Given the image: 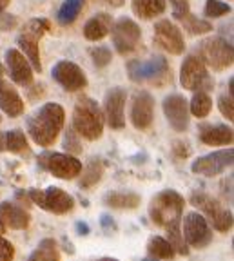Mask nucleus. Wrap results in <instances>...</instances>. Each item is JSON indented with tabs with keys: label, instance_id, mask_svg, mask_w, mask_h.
Here are the masks:
<instances>
[{
	"label": "nucleus",
	"instance_id": "9d476101",
	"mask_svg": "<svg viewBox=\"0 0 234 261\" xmlns=\"http://www.w3.org/2000/svg\"><path fill=\"white\" fill-rule=\"evenodd\" d=\"M29 201L38 205L40 208L53 214H66L74 207V200L69 192L62 191L58 187H47V189H31L28 191Z\"/></svg>",
	"mask_w": 234,
	"mask_h": 261
},
{
	"label": "nucleus",
	"instance_id": "49530a36",
	"mask_svg": "<svg viewBox=\"0 0 234 261\" xmlns=\"http://www.w3.org/2000/svg\"><path fill=\"white\" fill-rule=\"evenodd\" d=\"M62 243H64V250H66V252H69V254L74 252L73 245H71V241L67 240V238H64V240H62Z\"/></svg>",
	"mask_w": 234,
	"mask_h": 261
},
{
	"label": "nucleus",
	"instance_id": "c03bdc74",
	"mask_svg": "<svg viewBox=\"0 0 234 261\" xmlns=\"http://www.w3.org/2000/svg\"><path fill=\"white\" fill-rule=\"evenodd\" d=\"M76 234L78 236H87L89 234V225L86 223V221H76Z\"/></svg>",
	"mask_w": 234,
	"mask_h": 261
},
{
	"label": "nucleus",
	"instance_id": "393cba45",
	"mask_svg": "<svg viewBox=\"0 0 234 261\" xmlns=\"http://www.w3.org/2000/svg\"><path fill=\"white\" fill-rule=\"evenodd\" d=\"M140 194L136 192H122V191H113L107 192L106 198H103V203L111 208H120V211H131V208L140 207Z\"/></svg>",
	"mask_w": 234,
	"mask_h": 261
},
{
	"label": "nucleus",
	"instance_id": "f704fd0d",
	"mask_svg": "<svg viewBox=\"0 0 234 261\" xmlns=\"http://www.w3.org/2000/svg\"><path fill=\"white\" fill-rule=\"evenodd\" d=\"M203 13H205V16H209V18H220V16H223V15H229L230 6L227 4V2H222V0H207Z\"/></svg>",
	"mask_w": 234,
	"mask_h": 261
},
{
	"label": "nucleus",
	"instance_id": "4be33fe9",
	"mask_svg": "<svg viewBox=\"0 0 234 261\" xmlns=\"http://www.w3.org/2000/svg\"><path fill=\"white\" fill-rule=\"evenodd\" d=\"M24 100L17 93V89L2 78L0 80V109L4 111L9 118H17L24 113Z\"/></svg>",
	"mask_w": 234,
	"mask_h": 261
},
{
	"label": "nucleus",
	"instance_id": "4468645a",
	"mask_svg": "<svg viewBox=\"0 0 234 261\" xmlns=\"http://www.w3.org/2000/svg\"><path fill=\"white\" fill-rule=\"evenodd\" d=\"M51 76L62 89L69 91V93L80 91L87 86V76L82 71V67L69 60L57 62L53 65V69H51Z\"/></svg>",
	"mask_w": 234,
	"mask_h": 261
},
{
	"label": "nucleus",
	"instance_id": "a211bd4d",
	"mask_svg": "<svg viewBox=\"0 0 234 261\" xmlns=\"http://www.w3.org/2000/svg\"><path fill=\"white\" fill-rule=\"evenodd\" d=\"M154 118V98L147 91H140L133 98L131 106V122L136 129L145 130L151 127Z\"/></svg>",
	"mask_w": 234,
	"mask_h": 261
},
{
	"label": "nucleus",
	"instance_id": "7ed1b4c3",
	"mask_svg": "<svg viewBox=\"0 0 234 261\" xmlns=\"http://www.w3.org/2000/svg\"><path fill=\"white\" fill-rule=\"evenodd\" d=\"M184 207V196L180 192L173 191V189H165V191H160L151 200V203H149V216H151L152 223L165 228L171 223H174V221H181Z\"/></svg>",
	"mask_w": 234,
	"mask_h": 261
},
{
	"label": "nucleus",
	"instance_id": "6ab92c4d",
	"mask_svg": "<svg viewBox=\"0 0 234 261\" xmlns=\"http://www.w3.org/2000/svg\"><path fill=\"white\" fill-rule=\"evenodd\" d=\"M6 65H8L9 76L15 84H18V86H31L33 84V67L18 49L6 51Z\"/></svg>",
	"mask_w": 234,
	"mask_h": 261
},
{
	"label": "nucleus",
	"instance_id": "5701e85b",
	"mask_svg": "<svg viewBox=\"0 0 234 261\" xmlns=\"http://www.w3.org/2000/svg\"><path fill=\"white\" fill-rule=\"evenodd\" d=\"M111 28H113L111 15L109 13H96L84 25V37L89 42L102 40V38H106L111 33Z\"/></svg>",
	"mask_w": 234,
	"mask_h": 261
},
{
	"label": "nucleus",
	"instance_id": "c85d7f7f",
	"mask_svg": "<svg viewBox=\"0 0 234 261\" xmlns=\"http://www.w3.org/2000/svg\"><path fill=\"white\" fill-rule=\"evenodd\" d=\"M147 254L151 256V259L158 261V259H173L176 252H174L171 243L164 236H152L147 245Z\"/></svg>",
	"mask_w": 234,
	"mask_h": 261
},
{
	"label": "nucleus",
	"instance_id": "9b49d317",
	"mask_svg": "<svg viewBox=\"0 0 234 261\" xmlns=\"http://www.w3.org/2000/svg\"><path fill=\"white\" fill-rule=\"evenodd\" d=\"M181 232H184L181 236L185 238V245L193 249H205L213 241V228L200 212L185 214Z\"/></svg>",
	"mask_w": 234,
	"mask_h": 261
},
{
	"label": "nucleus",
	"instance_id": "aec40b11",
	"mask_svg": "<svg viewBox=\"0 0 234 261\" xmlns=\"http://www.w3.org/2000/svg\"><path fill=\"white\" fill-rule=\"evenodd\" d=\"M31 223V216L24 207L11 201H2L0 203V225L6 230H24Z\"/></svg>",
	"mask_w": 234,
	"mask_h": 261
},
{
	"label": "nucleus",
	"instance_id": "5fc2aeb1",
	"mask_svg": "<svg viewBox=\"0 0 234 261\" xmlns=\"http://www.w3.org/2000/svg\"><path fill=\"white\" fill-rule=\"evenodd\" d=\"M0 122H2V116H0Z\"/></svg>",
	"mask_w": 234,
	"mask_h": 261
},
{
	"label": "nucleus",
	"instance_id": "603ef678",
	"mask_svg": "<svg viewBox=\"0 0 234 261\" xmlns=\"http://www.w3.org/2000/svg\"><path fill=\"white\" fill-rule=\"evenodd\" d=\"M4 230H6V228L2 227V225H0V236H2V234H4Z\"/></svg>",
	"mask_w": 234,
	"mask_h": 261
},
{
	"label": "nucleus",
	"instance_id": "a18cd8bd",
	"mask_svg": "<svg viewBox=\"0 0 234 261\" xmlns=\"http://www.w3.org/2000/svg\"><path fill=\"white\" fill-rule=\"evenodd\" d=\"M102 2L113 6V8H122V6L125 4V0H102Z\"/></svg>",
	"mask_w": 234,
	"mask_h": 261
},
{
	"label": "nucleus",
	"instance_id": "412c9836",
	"mask_svg": "<svg viewBox=\"0 0 234 261\" xmlns=\"http://www.w3.org/2000/svg\"><path fill=\"white\" fill-rule=\"evenodd\" d=\"M198 136L200 142L211 147H222L230 145L234 140V133L230 127L223 125V123H201L198 127Z\"/></svg>",
	"mask_w": 234,
	"mask_h": 261
},
{
	"label": "nucleus",
	"instance_id": "f8f14e48",
	"mask_svg": "<svg viewBox=\"0 0 234 261\" xmlns=\"http://www.w3.org/2000/svg\"><path fill=\"white\" fill-rule=\"evenodd\" d=\"M111 31H113V45H115V49L120 55L133 53L138 47L140 40H142V29L129 16L118 18V22L113 25Z\"/></svg>",
	"mask_w": 234,
	"mask_h": 261
},
{
	"label": "nucleus",
	"instance_id": "37998d69",
	"mask_svg": "<svg viewBox=\"0 0 234 261\" xmlns=\"http://www.w3.org/2000/svg\"><path fill=\"white\" fill-rule=\"evenodd\" d=\"M222 192H223V196H227V192H229V198L232 200V174H230L227 179H223V184H222Z\"/></svg>",
	"mask_w": 234,
	"mask_h": 261
},
{
	"label": "nucleus",
	"instance_id": "c9c22d12",
	"mask_svg": "<svg viewBox=\"0 0 234 261\" xmlns=\"http://www.w3.org/2000/svg\"><path fill=\"white\" fill-rule=\"evenodd\" d=\"M64 149H66L67 154H71V156L80 154V152H82V143H80V140H78V135L73 130V127L67 129V133H66V138H64Z\"/></svg>",
	"mask_w": 234,
	"mask_h": 261
},
{
	"label": "nucleus",
	"instance_id": "09e8293b",
	"mask_svg": "<svg viewBox=\"0 0 234 261\" xmlns=\"http://www.w3.org/2000/svg\"><path fill=\"white\" fill-rule=\"evenodd\" d=\"M9 4H11V0H0V15L6 11V8H8Z\"/></svg>",
	"mask_w": 234,
	"mask_h": 261
},
{
	"label": "nucleus",
	"instance_id": "7c9ffc66",
	"mask_svg": "<svg viewBox=\"0 0 234 261\" xmlns=\"http://www.w3.org/2000/svg\"><path fill=\"white\" fill-rule=\"evenodd\" d=\"M213 109V100L207 93H194L189 103V113L194 114L196 118H205Z\"/></svg>",
	"mask_w": 234,
	"mask_h": 261
},
{
	"label": "nucleus",
	"instance_id": "c756f323",
	"mask_svg": "<svg viewBox=\"0 0 234 261\" xmlns=\"http://www.w3.org/2000/svg\"><path fill=\"white\" fill-rule=\"evenodd\" d=\"M181 221H174L169 227H165V232H167V238L165 240L171 243V247L174 249V252L181 254V256H187L189 254V247L185 245L184 236H181V228H180Z\"/></svg>",
	"mask_w": 234,
	"mask_h": 261
},
{
	"label": "nucleus",
	"instance_id": "3c124183",
	"mask_svg": "<svg viewBox=\"0 0 234 261\" xmlns=\"http://www.w3.org/2000/svg\"><path fill=\"white\" fill-rule=\"evenodd\" d=\"M4 78V67H2V64H0V80Z\"/></svg>",
	"mask_w": 234,
	"mask_h": 261
},
{
	"label": "nucleus",
	"instance_id": "39448f33",
	"mask_svg": "<svg viewBox=\"0 0 234 261\" xmlns=\"http://www.w3.org/2000/svg\"><path fill=\"white\" fill-rule=\"evenodd\" d=\"M189 201H191V205H194V207L201 212V216L205 218L207 221H211L209 225H213V228H216L220 232H229L230 228H232V223H234L232 212L227 211V208L220 203V200L213 198V196L207 194V192L194 191V192H191Z\"/></svg>",
	"mask_w": 234,
	"mask_h": 261
},
{
	"label": "nucleus",
	"instance_id": "864d4df0",
	"mask_svg": "<svg viewBox=\"0 0 234 261\" xmlns=\"http://www.w3.org/2000/svg\"><path fill=\"white\" fill-rule=\"evenodd\" d=\"M142 261H156V259H151V257H145V259H142Z\"/></svg>",
	"mask_w": 234,
	"mask_h": 261
},
{
	"label": "nucleus",
	"instance_id": "a19ab883",
	"mask_svg": "<svg viewBox=\"0 0 234 261\" xmlns=\"http://www.w3.org/2000/svg\"><path fill=\"white\" fill-rule=\"evenodd\" d=\"M173 152H174V156L176 158H187V154H189V147L185 145L184 142H174V145H173Z\"/></svg>",
	"mask_w": 234,
	"mask_h": 261
},
{
	"label": "nucleus",
	"instance_id": "bb28decb",
	"mask_svg": "<svg viewBox=\"0 0 234 261\" xmlns=\"http://www.w3.org/2000/svg\"><path fill=\"white\" fill-rule=\"evenodd\" d=\"M103 174V163L100 162L98 158L89 160L86 167H82V172H80V187L82 189H91L95 187L100 181Z\"/></svg>",
	"mask_w": 234,
	"mask_h": 261
},
{
	"label": "nucleus",
	"instance_id": "4c0bfd02",
	"mask_svg": "<svg viewBox=\"0 0 234 261\" xmlns=\"http://www.w3.org/2000/svg\"><path fill=\"white\" fill-rule=\"evenodd\" d=\"M169 2H171V6H173V16L178 22L191 13L189 0H169Z\"/></svg>",
	"mask_w": 234,
	"mask_h": 261
},
{
	"label": "nucleus",
	"instance_id": "8fccbe9b",
	"mask_svg": "<svg viewBox=\"0 0 234 261\" xmlns=\"http://www.w3.org/2000/svg\"><path fill=\"white\" fill-rule=\"evenodd\" d=\"M93 261H118L116 257H98V259H93Z\"/></svg>",
	"mask_w": 234,
	"mask_h": 261
},
{
	"label": "nucleus",
	"instance_id": "cd10ccee",
	"mask_svg": "<svg viewBox=\"0 0 234 261\" xmlns=\"http://www.w3.org/2000/svg\"><path fill=\"white\" fill-rule=\"evenodd\" d=\"M86 0H64L57 13V20L60 25H71L84 9Z\"/></svg>",
	"mask_w": 234,
	"mask_h": 261
},
{
	"label": "nucleus",
	"instance_id": "1a4fd4ad",
	"mask_svg": "<svg viewBox=\"0 0 234 261\" xmlns=\"http://www.w3.org/2000/svg\"><path fill=\"white\" fill-rule=\"evenodd\" d=\"M38 167L53 174L60 179H74L82 172V162L76 156L64 154V152H49L45 151L38 154Z\"/></svg>",
	"mask_w": 234,
	"mask_h": 261
},
{
	"label": "nucleus",
	"instance_id": "de8ad7c7",
	"mask_svg": "<svg viewBox=\"0 0 234 261\" xmlns=\"http://www.w3.org/2000/svg\"><path fill=\"white\" fill-rule=\"evenodd\" d=\"M6 151V133H0V152Z\"/></svg>",
	"mask_w": 234,
	"mask_h": 261
},
{
	"label": "nucleus",
	"instance_id": "a878e982",
	"mask_svg": "<svg viewBox=\"0 0 234 261\" xmlns=\"http://www.w3.org/2000/svg\"><path fill=\"white\" fill-rule=\"evenodd\" d=\"M28 261H60L58 243L53 238H44L37 249L29 254Z\"/></svg>",
	"mask_w": 234,
	"mask_h": 261
},
{
	"label": "nucleus",
	"instance_id": "f3484780",
	"mask_svg": "<svg viewBox=\"0 0 234 261\" xmlns=\"http://www.w3.org/2000/svg\"><path fill=\"white\" fill-rule=\"evenodd\" d=\"M125 98L127 93L123 87H113L106 93L103 98V113L106 120L111 129H123L125 127V116H123V107H125Z\"/></svg>",
	"mask_w": 234,
	"mask_h": 261
},
{
	"label": "nucleus",
	"instance_id": "0eeeda50",
	"mask_svg": "<svg viewBox=\"0 0 234 261\" xmlns=\"http://www.w3.org/2000/svg\"><path fill=\"white\" fill-rule=\"evenodd\" d=\"M51 31L49 20L45 18H33L29 20L24 31L18 35L17 42L20 45V53L28 58V62L31 64L33 71H42V62H40V47H38V40L44 37L45 33Z\"/></svg>",
	"mask_w": 234,
	"mask_h": 261
},
{
	"label": "nucleus",
	"instance_id": "2eb2a0df",
	"mask_svg": "<svg viewBox=\"0 0 234 261\" xmlns=\"http://www.w3.org/2000/svg\"><path fill=\"white\" fill-rule=\"evenodd\" d=\"M154 44L169 55H181L185 51L184 35L171 20H160L154 24Z\"/></svg>",
	"mask_w": 234,
	"mask_h": 261
},
{
	"label": "nucleus",
	"instance_id": "dca6fc26",
	"mask_svg": "<svg viewBox=\"0 0 234 261\" xmlns=\"http://www.w3.org/2000/svg\"><path fill=\"white\" fill-rule=\"evenodd\" d=\"M164 114L169 125L176 133H185L189 127V103L181 94H169L164 98Z\"/></svg>",
	"mask_w": 234,
	"mask_h": 261
},
{
	"label": "nucleus",
	"instance_id": "473e14b6",
	"mask_svg": "<svg viewBox=\"0 0 234 261\" xmlns=\"http://www.w3.org/2000/svg\"><path fill=\"white\" fill-rule=\"evenodd\" d=\"M181 24H184L185 31H189L191 35H205V33L213 31V24L207 20H201L198 16H194L193 13H189L187 16L181 18Z\"/></svg>",
	"mask_w": 234,
	"mask_h": 261
},
{
	"label": "nucleus",
	"instance_id": "20e7f679",
	"mask_svg": "<svg viewBox=\"0 0 234 261\" xmlns=\"http://www.w3.org/2000/svg\"><path fill=\"white\" fill-rule=\"evenodd\" d=\"M127 74L136 84H151L156 87H162L171 82V67L162 55H154L149 60L127 62Z\"/></svg>",
	"mask_w": 234,
	"mask_h": 261
},
{
	"label": "nucleus",
	"instance_id": "72a5a7b5",
	"mask_svg": "<svg viewBox=\"0 0 234 261\" xmlns=\"http://www.w3.org/2000/svg\"><path fill=\"white\" fill-rule=\"evenodd\" d=\"M89 53H91V60H93L95 67H98V69L107 67V65L111 64V60H113L111 49L106 47V45H96V47L91 49Z\"/></svg>",
	"mask_w": 234,
	"mask_h": 261
},
{
	"label": "nucleus",
	"instance_id": "ddd939ff",
	"mask_svg": "<svg viewBox=\"0 0 234 261\" xmlns=\"http://www.w3.org/2000/svg\"><path fill=\"white\" fill-rule=\"evenodd\" d=\"M232 163H234V151L229 147V149L214 151V152H211V154L196 158L193 162V165H191V171H193L194 174L213 178V176L222 174L223 171L232 167Z\"/></svg>",
	"mask_w": 234,
	"mask_h": 261
},
{
	"label": "nucleus",
	"instance_id": "58836bf2",
	"mask_svg": "<svg viewBox=\"0 0 234 261\" xmlns=\"http://www.w3.org/2000/svg\"><path fill=\"white\" fill-rule=\"evenodd\" d=\"M15 257V247L11 241H8L4 236H0V261H13Z\"/></svg>",
	"mask_w": 234,
	"mask_h": 261
},
{
	"label": "nucleus",
	"instance_id": "b1692460",
	"mask_svg": "<svg viewBox=\"0 0 234 261\" xmlns=\"http://www.w3.org/2000/svg\"><path fill=\"white\" fill-rule=\"evenodd\" d=\"M131 8L133 13L142 20H151L154 16L164 15L167 2L165 0H131Z\"/></svg>",
	"mask_w": 234,
	"mask_h": 261
},
{
	"label": "nucleus",
	"instance_id": "6e6552de",
	"mask_svg": "<svg viewBox=\"0 0 234 261\" xmlns=\"http://www.w3.org/2000/svg\"><path fill=\"white\" fill-rule=\"evenodd\" d=\"M180 84L184 89L193 93H207L214 87V82L207 71L205 64L198 58V55L185 57L180 67Z\"/></svg>",
	"mask_w": 234,
	"mask_h": 261
},
{
	"label": "nucleus",
	"instance_id": "79ce46f5",
	"mask_svg": "<svg viewBox=\"0 0 234 261\" xmlns=\"http://www.w3.org/2000/svg\"><path fill=\"white\" fill-rule=\"evenodd\" d=\"M100 223H102V227L106 228L107 232H109V230H115V228H116L115 220H113V218L109 216V214H103V216L100 218Z\"/></svg>",
	"mask_w": 234,
	"mask_h": 261
},
{
	"label": "nucleus",
	"instance_id": "423d86ee",
	"mask_svg": "<svg viewBox=\"0 0 234 261\" xmlns=\"http://www.w3.org/2000/svg\"><path fill=\"white\" fill-rule=\"evenodd\" d=\"M198 58L205 64V67L214 71H225L234 62L232 44L222 37H209L198 45Z\"/></svg>",
	"mask_w": 234,
	"mask_h": 261
},
{
	"label": "nucleus",
	"instance_id": "f257e3e1",
	"mask_svg": "<svg viewBox=\"0 0 234 261\" xmlns=\"http://www.w3.org/2000/svg\"><path fill=\"white\" fill-rule=\"evenodd\" d=\"M66 122V113L60 103L47 102L28 118V133L37 145L49 147L57 142Z\"/></svg>",
	"mask_w": 234,
	"mask_h": 261
},
{
	"label": "nucleus",
	"instance_id": "e433bc0d",
	"mask_svg": "<svg viewBox=\"0 0 234 261\" xmlns=\"http://www.w3.org/2000/svg\"><path fill=\"white\" fill-rule=\"evenodd\" d=\"M218 107H220V113L223 114V118H227L229 122L234 120V100H232V94H220L218 98Z\"/></svg>",
	"mask_w": 234,
	"mask_h": 261
},
{
	"label": "nucleus",
	"instance_id": "2f4dec72",
	"mask_svg": "<svg viewBox=\"0 0 234 261\" xmlns=\"http://www.w3.org/2000/svg\"><path fill=\"white\" fill-rule=\"evenodd\" d=\"M6 151H9V152L28 151V138H25L24 130L13 129L6 133Z\"/></svg>",
	"mask_w": 234,
	"mask_h": 261
},
{
	"label": "nucleus",
	"instance_id": "ea45409f",
	"mask_svg": "<svg viewBox=\"0 0 234 261\" xmlns=\"http://www.w3.org/2000/svg\"><path fill=\"white\" fill-rule=\"evenodd\" d=\"M15 25H17V18L13 15H4V13L0 15V29H2V31H9V29H13Z\"/></svg>",
	"mask_w": 234,
	"mask_h": 261
},
{
	"label": "nucleus",
	"instance_id": "f03ea898",
	"mask_svg": "<svg viewBox=\"0 0 234 261\" xmlns=\"http://www.w3.org/2000/svg\"><path fill=\"white\" fill-rule=\"evenodd\" d=\"M73 130L78 136L95 142L103 133V114L89 96H80L73 109Z\"/></svg>",
	"mask_w": 234,
	"mask_h": 261
}]
</instances>
